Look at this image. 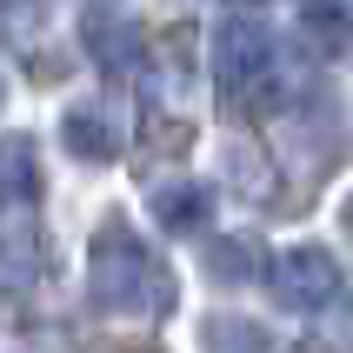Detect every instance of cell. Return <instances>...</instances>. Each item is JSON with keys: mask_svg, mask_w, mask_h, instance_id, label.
Wrapping results in <instances>:
<instances>
[{"mask_svg": "<svg viewBox=\"0 0 353 353\" xmlns=\"http://www.w3.org/2000/svg\"><path fill=\"white\" fill-rule=\"evenodd\" d=\"M214 74L220 87L247 107H280V100L294 94V74H287V47L267 20L254 14H227L214 34Z\"/></svg>", "mask_w": 353, "mask_h": 353, "instance_id": "obj_1", "label": "cell"}, {"mask_svg": "<svg viewBox=\"0 0 353 353\" xmlns=\"http://www.w3.org/2000/svg\"><path fill=\"white\" fill-rule=\"evenodd\" d=\"M147 294H154V254L140 247V234L100 227L87 247V300L107 314H134Z\"/></svg>", "mask_w": 353, "mask_h": 353, "instance_id": "obj_2", "label": "cell"}, {"mask_svg": "<svg viewBox=\"0 0 353 353\" xmlns=\"http://www.w3.org/2000/svg\"><path fill=\"white\" fill-rule=\"evenodd\" d=\"M340 260L334 247H287V254H274V267H267V287H274V300L287 307V314H327L340 300Z\"/></svg>", "mask_w": 353, "mask_h": 353, "instance_id": "obj_3", "label": "cell"}, {"mask_svg": "<svg viewBox=\"0 0 353 353\" xmlns=\"http://www.w3.org/2000/svg\"><path fill=\"white\" fill-rule=\"evenodd\" d=\"M40 154L27 134H7L0 140V214H20V207H34L40 200Z\"/></svg>", "mask_w": 353, "mask_h": 353, "instance_id": "obj_4", "label": "cell"}, {"mask_svg": "<svg viewBox=\"0 0 353 353\" xmlns=\"http://www.w3.org/2000/svg\"><path fill=\"white\" fill-rule=\"evenodd\" d=\"M207 214H214V194L200 180H174V187L154 194V220L167 234H194V227H207Z\"/></svg>", "mask_w": 353, "mask_h": 353, "instance_id": "obj_5", "label": "cell"}, {"mask_svg": "<svg viewBox=\"0 0 353 353\" xmlns=\"http://www.w3.org/2000/svg\"><path fill=\"white\" fill-rule=\"evenodd\" d=\"M60 140H67V154H74V160H114L120 154L114 120L94 114V107H74V114L60 120Z\"/></svg>", "mask_w": 353, "mask_h": 353, "instance_id": "obj_6", "label": "cell"}, {"mask_svg": "<svg viewBox=\"0 0 353 353\" xmlns=\"http://www.w3.org/2000/svg\"><path fill=\"white\" fill-rule=\"evenodd\" d=\"M87 54L107 67V74H127V67H140V34L127 27V20H87Z\"/></svg>", "mask_w": 353, "mask_h": 353, "instance_id": "obj_7", "label": "cell"}, {"mask_svg": "<svg viewBox=\"0 0 353 353\" xmlns=\"http://www.w3.org/2000/svg\"><path fill=\"white\" fill-rule=\"evenodd\" d=\"M300 34L314 40L320 54H340L353 34V20H347V0H300Z\"/></svg>", "mask_w": 353, "mask_h": 353, "instance_id": "obj_8", "label": "cell"}, {"mask_svg": "<svg viewBox=\"0 0 353 353\" xmlns=\"http://www.w3.org/2000/svg\"><path fill=\"white\" fill-rule=\"evenodd\" d=\"M207 353H274V334L267 327H254V320H214L207 327Z\"/></svg>", "mask_w": 353, "mask_h": 353, "instance_id": "obj_9", "label": "cell"}, {"mask_svg": "<svg viewBox=\"0 0 353 353\" xmlns=\"http://www.w3.org/2000/svg\"><path fill=\"white\" fill-rule=\"evenodd\" d=\"M207 274L227 280V287H234V280H247V274H254V240H214V254H207Z\"/></svg>", "mask_w": 353, "mask_h": 353, "instance_id": "obj_10", "label": "cell"}]
</instances>
